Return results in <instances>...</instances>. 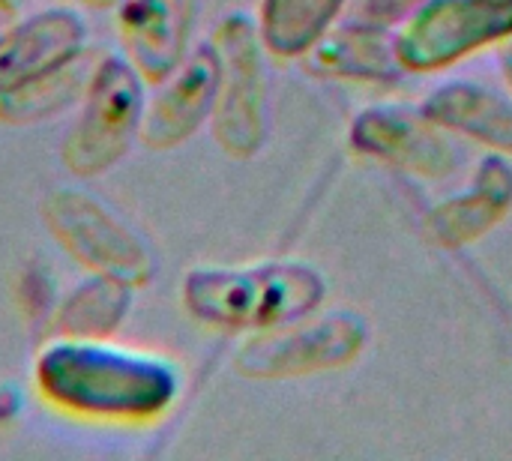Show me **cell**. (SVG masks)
Returning a JSON list of instances; mask_svg holds the SVG:
<instances>
[{
	"mask_svg": "<svg viewBox=\"0 0 512 461\" xmlns=\"http://www.w3.org/2000/svg\"><path fill=\"white\" fill-rule=\"evenodd\" d=\"M180 369L153 351L111 339L45 336L33 357V387L66 417L96 423H153L180 396Z\"/></svg>",
	"mask_w": 512,
	"mask_h": 461,
	"instance_id": "obj_1",
	"label": "cell"
},
{
	"mask_svg": "<svg viewBox=\"0 0 512 461\" xmlns=\"http://www.w3.org/2000/svg\"><path fill=\"white\" fill-rule=\"evenodd\" d=\"M180 300L207 327L258 333L312 315L324 300V279L300 261L195 267L183 276Z\"/></svg>",
	"mask_w": 512,
	"mask_h": 461,
	"instance_id": "obj_2",
	"label": "cell"
},
{
	"mask_svg": "<svg viewBox=\"0 0 512 461\" xmlns=\"http://www.w3.org/2000/svg\"><path fill=\"white\" fill-rule=\"evenodd\" d=\"M150 81L123 51L90 60V72L78 99V117L63 138L60 162L78 180L108 174L135 141L147 111Z\"/></svg>",
	"mask_w": 512,
	"mask_h": 461,
	"instance_id": "obj_3",
	"label": "cell"
},
{
	"mask_svg": "<svg viewBox=\"0 0 512 461\" xmlns=\"http://www.w3.org/2000/svg\"><path fill=\"white\" fill-rule=\"evenodd\" d=\"M42 219L57 246L87 273L147 285L156 273V255L147 237L108 201L84 186H57L42 204Z\"/></svg>",
	"mask_w": 512,
	"mask_h": 461,
	"instance_id": "obj_4",
	"label": "cell"
},
{
	"mask_svg": "<svg viewBox=\"0 0 512 461\" xmlns=\"http://www.w3.org/2000/svg\"><path fill=\"white\" fill-rule=\"evenodd\" d=\"M219 57V90L213 108V135L228 156H255L267 135L270 120V54L261 42L258 24L246 15H228L210 39Z\"/></svg>",
	"mask_w": 512,
	"mask_h": 461,
	"instance_id": "obj_5",
	"label": "cell"
},
{
	"mask_svg": "<svg viewBox=\"0 0 512 461\" xmlns=\"http://www.w3.org/2000/svg\"><path fill=\"white\" fill-rule=\"evenodd\" d=\"M405 72H441L512 36V0H423L393 33Z\"/></svg>",
	"mask_w": 512,
	"mask_h": 461,
	"instance_id": "obj_6",
	"label": "cell"
},
{
	"mask_svg": "<svg viewBox=\"0 0 512 461\" xmlns=\"http://www.w3.org/2000/svg\"><path fill=\"white\" fill-rule=\"evenodd\" d=\"M369 339L360 315L330 312L297 318L282 327L252 333L237 351L234 366L249 378H294L351 363Z\"/></svg>",
	"mask_w": 512,
	"mask_h": 461,
	"instance_id": "obj_7",
	"label": "cell"
},
{
	"mask_svg": "<svg viewBox=\"0 0 512 461\" xmlns=\"http://www.w3.org/2000/svg\"><path fill=\"white\" fill-rule=\"evenodd\" d=\"M87 45L90 24L75 6H42L0 27V96L75 66Z\"/></svg>",
	"mask_w": 512,
	"mask_h": 461,
	"instance_id": "obj_8",
	"label": "cell"
},
{
	"mask_svg": "<svg viewBox=\"0 0 512 461\" xmlns=\"http://www.w3.org/2000/svg\"><path fill=\"white\" fill-rule=\"evenodd\" d=\"M351 144L357 153L375 156L423 180H441L459 168V153L450 132L438 126L423 108H366L351 123Z\"/></svg>",
	"mask_w": 512,
	"mask_h": 461,
	"instance_id": "obj_9",
	"label": "cell"
},
{
	"mask_svg": "<svg viewBox=\"0 0 512 461\" xmlns=\"http://www.w3.org/2000/svg\"><path fill=\"white\" fill-rule=\"evenodd\" d=\"M150 87L141 144L159 153L174 150L213 117L219 90V57L213 42L195 45L165 78Z\"/></svg>",
	"mask_w": 512,
	"mask_h": 461,
	"instance_id": "obj_10",
	"label": "cell"
},
{
	"mask_svg": "<svg viewBox=\"0 0 512 461\" xmlns=\"http://www.w3.org/2000/svg\"><path fill=\"white\" fill-rule=\"evenodd\" d=\"M201 0H117L120 51L156 84L189 51Z\"/></svg>",
	"mask_w": 512,
	"mask_h": 461,
	"instance_id": "obj_11",
	"label": "cell"
},
{
	"mask_svg": "<svg viewBox=\"0 0 512 461\" xmlns=\"http://www.w3.org/2000/svg\"><path fill=\"white\" fill-rule=\"evenodd\" d=\"M450 135L471 138L492 153L512 156V96L480 81L435 84L420 105Z\"/></svg>",
	"mask_w": 512,
	"mask_h": 461,
	"instance_id": "obj_12",
	"label": "cell"
},
{
	"mask_svg": "<svg viewBox=\"0 0 512 461\" xmlns=\"http://www.w3.org/2000/svg\"><path fill=\"white\" fill-rule=\"evenodd\" d=\"M512 207V165L504 153L477 162L471 183L429 213V228L447 246H468L492 231Z\"/></svg>",
	"mask_w": 512,
	"mask_h": 461,
	"instance_id": "obj_13",
	"label": "cell"
},
{
	"mask_svg": "<svg viewBox=\"0 0 512 461\" xmlns=\"http://www.w3.org/2000/svg\"><path fill=\"white\" fill-rule=\"evenodd\" d=\"M306 66L342 81H399L405 66L396 54L393 30H378L357 21L333 24L306 54Z\"/></svg>",
	"mask_w": 512,
	"mask_h": 461,
	"instance_id": "obj_14",
	"label": "cell"
},
{
	"mask_svg": "<svg viewBox=\"0 0 512 461\" xmlns=\"http://www.w3.org/2000/svg\"><path fill=\"white\" fill-rule=\"evenodd\" d=\"M135 285L90 273L60 294V303L51 315L45 336H72V339H111L132 312Z\"/></svg>",
	"mask_w": 512,
	"mask_h": 461,
	"instance_id": "obj_15",
	"label": "cell"
},
{
	"mask_svg": "<svg viewBox=\"0 0 512 461\" xmlns=\"http://www.w3.org/2000/svg\"><path fill=\"white\" fill-rule=\"evenodd\" d=\"M348 0H258V33L273 57H303L333 24Z\"/></svg>",
	"mask_w": 512,
	"mask_h": 461,
	"instance_id": "obj_16",
	"label": "cell"
},
{
	"mask_svg": "<svg viewBox=\"0 0 512 461\" xmlns=\"http://www.w3.org/2000/svg\"><path fill=\"white\" fill-rule=\"evenodd\" d=\"M87 72H90V60L84 57L75 66H69L51 78H42L30 87L0 96V120L9 126H27V123L54 117L57 111H66L69 105H75L81 99Z\"/></svg>",
	"mask_w": 512,
	"mask_h": 461,
	"instance_id": "obj_17",
	"label": "cell"
},
{
	"mask_svg": "<svg viewBox=\"0 0 512 461\" xmlns=\"http://www.w3.org/2000/svg\"><path fill=\"white\" fill-rule=\"evenodd\" d=\"M60 285L51 273L48 264H30L24 273H21V288H18V300H21V309L27 315L30 324L48 330L51 324V315L60 303Z\"/></svg>",
	"mask_w": 512,
	"mask_h": 461,
	"instance_id": "obj_18",
	"label": "cell"
},
{
	"mask_svg": "<svg viewBox=\"0 0 512 461\" xmlns=\"http://www.w3.org/2000/svg\"><path fill=\"white\" fill-rule=\"evenodd\" d=\"M423 0H348L345 6V21H357V24H369V27H378V30H399L411 15L414 9L420 6Z\"/></svg>",
	"mask_w": 512,
	"mask_h": 461,
	"instance_id": "obj_19",
	"label": "cell"
},
{
	"mask_svg": "<svg viewBox=\"0 0 512 461\" xmlns=\"http://www.w3.org/2000/svg\"><path fill=\"white\" fill-rule=\"evenodd\" d=\"M21 408H24V402L18 399V393L12 387H0V423L15 420L21 414Z\"/></svg>",
	"mask_w": 512,
	"mask_h": 461,
	"instance_id": "obj_20",
	"label": "cell"
},
{
	"mask_svg": "<svg viewBox=\"0 0 512 461\" xmlns=\"http://www.w3.org/2000/svg\"><path fill=\"white\" fill-rule=\"evenodd\" d=\"M498 66H501V75H504V81H507L512 96V36L498 45Z\"/></svg>",
	"mask_w": 512,
	"mask_h": 461,
	"instance_id": "obj_21",
	"label": "cell"
},
{
	"mask_svg": "<svg viewBox=\"0 0 512 461\" xmlns=\"http://www.w3.org/2000/svg\"><path fill=\"white\" fill-rule=\"evenodd\" d=\"M75 3L93 6V9H114V6H117V0H75Z\"/></svg>",
	"mask_w": 512,
	"mask_h": 461,
	"instance_id": "obj_22",
	"label": "cell"
},
{
	"mask_svg": "<svg viewBox=\"0 0 512 461\" xmlns=\"http://www.w3.org/2000/svg\"><path fill=\"white\" fill-rule=\"evenodd\" d=\"M15 3H24V0H0V9H9V6H15Z\"/></svg>",
	"mask_w": 512,
	"mask_h": 461,
	"instance_id": "obj_23",
	"label": "cell"
}]
</instances>
